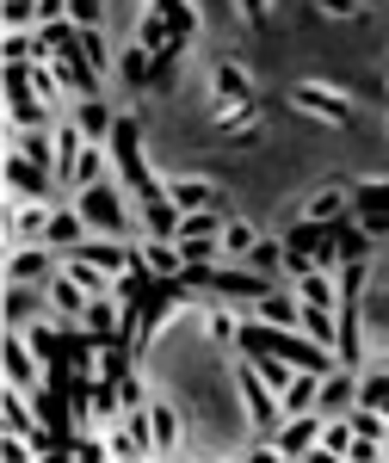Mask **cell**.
Listing matches in <instances>:
<instances>
[{
	"mask_svg": "<svg viewBox=\"0 0 389 463\" xmlns=\"http://www.w3.org/2000/svg\"><path fill=\"white\" fill-rule=\"evenodd\" d=\"M0 56H6V62H32V56H37V37H25V32H6Z\"/></svg>",
	"mask_w": 389,
	"mask_h": 463,
	"instance_id": "e575fe53",
	"label": "cell"
},
{
	"mask_svg": "<svg viewBox=\"0 0 389 463\" xmlns=\"http://www.w3.org/2000/svg\"><path fill=\"white\" fill-rule=\"evenodd\" d=\"M111 458H142V451H155V420H148V408H130V420L106 439Z\"/></svg>",
	"mask_w": 389,
	"mask_h": 463,
	"instance_id": "ba28073f",
	"label": "cell"
},
{
	"mask_svg": "<svg viewBox=\"0 0 389 463\" xmlns=\"http://www.w3.org/2000/svg\"><path fill=\"white\" fill-rule=\"evenodd\" d=\"M290 106H303L309 118H327V124H346V118H353V106H346L340 93L316 87V80H309V87H297V93H290Z\"/></svg>",
	"mask_w": 389,
	"mask_h": 463,
	"instance_id": "30bf717a",
	"label": "cell"
},
{
	"mask_svg": "<svg viewBox=\"0 0 389 463\" xmlns=\"http://www.w3.org/2000/svg\"><path fill=\"white\" fill-rule=\"evenodd\" d=\"M235 390H242V402H248V420H253L260 432H272V427L284 420L279 390H272V383H266V377L253 371V358H242V364H235Z\"/></svg>",
	"mask_w": 389,
	"mask_h": 463,
	"instance_id": "7a4b0ae2",
	"label": "cell"
},
{
	"mask_svg": "<svg viewBox=\"0 0 389 463\" xmlns=\"http://www.w3.org/2000/svg\"><path fill=\"white\" fill-rule=\"evenodd\" d=\"M316 395H321V377L316 371H297V377H290V383H284V414H309V408H316Z\"/></svg>",
	"mask_w": 389,
	"mask_h": 463,
	"instance_id": "ac0fdd59",
	"label": "cell"
},
{
	"mask_svg": "<svg viewBox=\"0 0 389 463\" xmlns=\"http://www.w3.org/2000/svg\"><path fill=\"white\" fill-rule=\"evenodd\" d=\"M62 56V50H56ZM69 56H81V62H93V69H106V43H100V32H81L69 43Z\"/></svg>",
	"mask_w": 389,
	"mask_h": 463,
	"instance_id": "f546056e",
	"label": "cell"
},
{
	"mask_svg": "<svg viewBox=\"0 0 389 463\" xmlns=\"http://www.w3.org/2000/svg\"><path fill=\"white\" fill-rule=\"evenodd\" d=\"M155 13H167V32L174 37H185V43L198 37V13H192L185 0H155Z\"/></svg>",
	"mask_w": 389,
	"mask_h": 463,
	"instance_id": "d4e9b609",
	"label": "cell"
},
{
	"mask_svg": "<svg viewBox=\"0 0 389 463\" xmlns=\"http://www.w3.org/2000/svg\"><path fill=\"white\" fill-rule=\"evenodd\" d=\"M346 198H353V192H334V185H327L316 204H309V216H316V222H334V216L346 211Z\"/></svg>",
	"mask_w": 389,
	"mask_h": 463,
	"instance_id": "d6a6232c",
	"label": "cell"
},
{
	"mask_svg": "<svg viewBox=\"0 0 389 463\" xmlns=\"http://www.w3.org/2000/svg\"><path fill=\"white\" fill-rule=\"evenodd\" d=\"M321 235H327V222H316V216H303V222H290L284 229V253H316Z\"/></svg>",
	"mask_w": 389,
	"mask_h": 463,
	"instance_id": "603a6c76",
	"label": "cell"
},
{
	"mask_svg": "<svg viewBox=\"0 0 389 463\" xmlns=\"http://www.w3.org/2000/svg\"><path fill=\"white\" fill-rule=\"evenodd\" d=\"M74 211L87 216V229H100L111 241H124V229H130V216H124V198L111 192L106 179H93V185H81V198H74Z\"/></svg>",
	"mask_w": 389,
	"mask_h": 463,
	"instance_id": "6da1fadb",
	"label": "cell"
},
{
	"mask_svg": "<svg viewBox=\"0 0 389 463\" xmlns=\"http://www.w3.org/2000/svg\"><path fill=\"white\" fill-rule=\"evenodd\" d=\"M321 427H327V420H321L316 408H309V414H284V420H279V445H272V451H279V458H309V451L321 445Z\"/></svg>",
	"mask_w": 389,
	"mask_h": 463,
	"instance_id": "3957f363",
	"label": "cell"
},
{
	"mask_svg": "<svg viewBox=\"0 0 389 463\" xmlns=\"http://www.w3.org/2000/svg\"><path fill=\"white\" fill-rule=\"evenodd\" d=\"M148 420H155V451H167L179 439V427H174V408H148Z\"/></svg>",
	"mask_w": 389,
	"mask_h": 463,
	"instance_id": "836d02e7",
	"label": "cell"
},
{
	"mask_svg": "<svg viewBox=\"0 0 389 463\" xmlns=\"http://www.w3.org/2000/svg\"><path fill=\"white\" fill-rule=\"evenodd\" d=\"M167 198L179 204V216H192V211H216V185H211V179H174V185H167Z\"/></svg>",
	"mask_w": 389,
	"mask_h": 463,
	"instance_id": "5bb4252c",
	"label": "cell"
},
{
	"mask_svg": "<svg viewBox=\"0 0 389 463\" xmlns=\"http://www.w3.org/2000/svg\"><path fill=\"white\" fill-rule=\"evenodd\" d=\"M69 19L81 32H100V0H69Z\"/></svg>",
	"mask_w": 389,
	"mask_h": 463,
	"instance_id": "74e56055",
	"label": "cell"
},
{
	"mask_svg": "<svg viewBox=\"0 0 389 463\" xmlns=\"http://www.w3.org/2000/svg\"><path fill=\"white\" fill-rule=\"evenodd\" d=\"M25 155H32V161H43V167H56V143H50V137H43V130H32V137H25Z\"/></svg>",
	"mask_w": 389,
	"mask_h": 463,
	"instance_id": "f35d334b",
	"label": "cell"
},
{
	"mask_svg": "<svg viewBox=\"0 0 389 463\" xmlns=\"http://www.w3.org/2000/svg\"><path fill=\"white\" fill-rule=\"evenodd\" d=\"M118 402H124V414H130V408H142V383H137V371H130V377L118 383Z\"/></svg>",
	"mask_w": 389,
	"mask_h": 463,
	"instance_id": "ab89813d",
	"label": "cell"
},
{
	"mask_svg": "<svg viewBox=\"0 0 389 463\" xmlns=\"http://www.w3.org/2000/svg\"><path fill=\"white\" fill-rule=\"evenodd\" d=\"M253 241H260V235H253L248 222H223V253H235V260H242Z\"/></svg>",
	"mask_w": 389,
	"mask_h": 463,
	"instance_id": "1f68e13d",
	"label": "cell"
},
{
	"mask_svg": "<svg viewBox=\"0 0 389 463\" xmlns=\"http://www.w3.org/2000/svg\"><path fill=\"white\" fill-rule=\"evenodd\" d=\"M74 124L100 143V137H111V130H118V111H106V99H100V93H87V99H81V111H74Z\"/></svg>",
	"mask_w": 389,
	"mask_h": 463,
	"instance_id": "e0dca14e",
	"label": "cell"
},
{
	"mask_svg": "<svg viewBox=\"0 0 389 463\" xmlns=\"http://www.w3.org/2000/svg\"><path fill=\"white\" fill-rule=\"evenodd\" d=\"M353 402H358V383H353V371H346V364L321 377V395H316V414H321V420H340V414H353Z\"/></svg>",
	"mask_w": 389,
	"mask_h": 463,
	"instance_id": "52a82bcc",
	"label": "cell"
},
{
	"mask_svg": "<svg viewBox=\"0 0 389 463\" xmlns=\"http://www.w3.org/2000/svg\"><path fill=\"white\" fill-rule=\"evenodd\" d=\"M216 93H223V99H235L242 111L253 106V80H248L242 69H216Z\"/></svg>",
	"mask_w": 389,
	"mask_h": 463,
	"instance_id": "484cf974",
	"label": "cell"
},
{
	"mask_svg": "<svg viewBox=\"0 0 389 463\" xmlns=\"http://www.w3.org/2000/svg\"><path fill=\"white\" fill-rule=\"evenodd\" d=\"M346 445H353V420H346V414H340V420H327V427H321V458H346Z\"/></svg>",
	"mask_w": 389,
	"mask_h": 463,
	"instance_id": "4316f807",
	"label": "cell"
},
{
	"mask_svg": "<svg viewBox=\"0 0 389 463\" xmlns=\"http://www.w3.org/2000/svg\"><path fill=\"white\" fill-rule=\"evenodd\" d=\"M242 13H248V25H260V32H266V0H242Z\"/></svg>",
	"mask_w": 389,
	"mask_h": 463,
	"instance_id": "f6af8a7d",
	"label": "cell"
},
{
	"mask_svg": "<svg viewBox=\"0 0 389 463\" xmlns=\"http://www.w3.org/2000/svg\"><path fill=\"white\" fill-rule=\"evenodd\" d=\"M148 62H155V50H130L124 56V80L130 87H148Z\"/></svg>",
	"mask_w": 389,
	"mask_h": 463,
	"instance_id": "8d00e7d4",
	"label": "cell"
},
{
	"mask_svg": "<svg viewBox=\"0 0 389 463\" xmlns=\"http://www.w3.org/2000/svg\"><path fill=\"white\" fill-rule=\"evenodd\" d=\"M142 50H161V43H167V37H174V32H167V13H148V19H142Z\"/></svg>",
	"mask_w": 389,
	"mask_h": 463,
	"instance_id": "d590c367",
	"label": "cell"
},
{
	"mask_svg": "<svg viewBox=\"0 0 389 463\" xmlns=\"http://www.w3.org/2000/svg\"><path fill=\"white\" fill-rule=\"evenodd\" d=\"M346 211H353L371 235H384V229H389V179H365V185H353Z\"/></svg>",
	"mask_w": 389,
	"mask_h": 463,
	"instance_id": "5b68a950",
	"label": "cell"
},
{
	"mask_svg": "<svg viewBox=\"0 0 389 463\" xmlns=\"http://www.w3.org/2000/svg\"><path fill=\"white\" fill-rule=\"evenodd\" d=\"M6 285H50V253L19 248L13 260H6Z\"/></svg>",
	"mask_w": 389,
	"mask_h": 463,
	"instance_id": "4fadbf2b",
	"label": "cell"
},
{
	"mask_svg": "<svg viewBox=\"0 0 389 463\" xmlns=\"http://www.w3.org/2000/svg\"><path fill=\"white\" fill-rule=\"evenodd\" d=\"M242 260H248L253 272H266V279H272V272L284 266V241H253V248L242 253Z\"/></svg>",
	"mask_w": 389,
	"mask_h": 463,
	"instance_id": "83f0119b",
	"label": "cell"
},
{
	"mask_svg": "<svg viewBox=\"0 0 389 463\" xmlns=\"http://www.w3.org/2000/svg\"><path fill=\"white\" fill-rule=\"evenodd\" d=\"M87 241V216L81 211H56L50 229H43V248H81Z\"/></svg>",
	"mask_w": 389,
	"mask_h": 463,
	"instance_id": "9a60e30c",
	"label": "cell"
},
{
	"mask_svg": "<svg viewBox=\"0 0 389 463\" xmlns=\"http://www.w3.org/2000/svg\"><path fill=\"white\" fill-rule=\"evenodd\" d=\"M297 327H303L309 340H321V346H334V340H340V321H334V309H321V303H303Z\"/></svg>",
	"mask_w": 389,
	"mask_h": 463,
	"instance_id": "ffe728a7",
	"label": "cell"
},
{
	"mask_svg": "<svg viewBox=\"0 0 389 463\" xmlns=\"http://www.w3.org/2000/svg\"><path fill=\"white\" fill-rule=\"evenodd\" d=\"M346 458H365V463H371V458H384V445H377V439H358V432H353V445H346Z\"/></svg>",
	"mask_w": 389,
	"mask_h": 463,
	"instance_id": "b9f144b4",
	"label": "cell"
},
{
	"mask_svg": "<svg viewBox=\"0 0 389 463\" xmlns=\"http://www.w3.org/2000/svg\"><path fill=\"white\" fill-rule=\"evenodd\" d=\"M56 74H62V87H74V93H100V69L93 62H81V56H56Z\"/></svg>",
	"mask_w": 389,
	"mask_h": 463,
	"instance_id": "d6986e66",
	"label": "cell"
},
{
	"mask_svg": "<svg viewBox=\"0 0 389 463\" xmlns=\"http://www.w3.org/2000/svg\"><path fill=\"white\" fill-rule=\"evenodd\" d=\"M327 248L340 253V266H346V260H365V253H371V229H365L353 211H340L327 222Z\"/></svg>",
	"mask_w": 389,
	"mask_h": 463,
	"instance_id": "9c48e42d",
	"label": "cell"
},
{
	"mask_svg": "<svg viewBox=\"0 0 389 463\" xmlns=\"http://www.w3.org/2000/svg\"><path fill=\"white\" fill-rule=\"evenodd\" d=\"M358 402H365V408H377V414L389 420V371H377V377H365V383H358Z\"/></svg>",
	"mask_w": 389,
	"mask_h": 463,
	"instance_id": "f1b7e54d",
	"label": "cell"
},
{
	"mask_svg": "<svg viewBox=\"0 0 389 463\" xmlns=\"http://www.w3.org/2000/svg\"><path fill=\"white\" fill-rule=\"evenodd\" d=\"M260 321H279V327H297V316H303V297H279V290H266L260 303Z\"/></svg>",
	"mask_w": 389,
	"mask_h": 463,
	"instance_id": "7402d4cb",
	"label": "cell"
},
{
	"mask_svg": "<svg viewBox=\"0 0 389 463\" xmlns=\"http://www.w3.org/2000/svg\"><path fill=\"white\" fill-rule=\"evenodd\" d=\"M74 458H81V463H100V458H111V445H93V439H74Z\"/></svg>",
	"mask_w": 389,
	"mask_h": 463,
	"instance_id": "60d3db41",
	"label": "cell"
},
{
	"mask_svg": "<svg viewBox=\"0 0 389 463\" xmlns=\"http://www.w3.org/2000/svg\"><path fill=\"white\" fill-rule=\"evenodd\" d=\"M235 327H242V321H229V316H211V340H216V346H229V340H235Z\"/></svg>",
	"mask_w": 389,
	"mask_h": 463,
	"instance_id": "7bdbcfd3",
	"label": "cell"
},
{
	"mask_svg": "<svg viewBox=\"0 0 389 463\" xmlns=\"http://www.w3.org/2000/svg\"><path fill=\"white\" fill-rule=\"evenodd\" d=\"M327 19H358V0H321Z\"/></svg>",
	"mask_w": 389,
	"mask_h": 463,
	"instance_id": "ee69618b",
	"label": "cell"
},
{
	"mask_svg": "<svg viewBox=\"0 0 389 463\" xmlns=\"http://www.w3.org/2000/svg\"><path fill=\"white\" fill-rule=\"evenodd\" d=\"M50 303L62 309V321H81V316H87V303H93V290L81 285L74 272H62V279H50Z\"/></svg>",
	"mask_w": 389,
	"mask_h": 463,
	"instance_id": "8fae6325",
	"label": "cell"
},
{
	"mask_svg": "<svg viewBox=\"0 0 389 463\" xmlns=\"http://www.w3.org/2000/svg\"><path fill=\"white\" fill-rule=\"evenodd\" d=\"M43 303H50V297H37V285H6V327L43 321Z\"/></svg>",
	"mask_w": 389,
	"mask_h": 463,
	"instance_id": "7c38bea8",
	"label": "cell"
},
{
	"mask_svg": "<svg viewBox=\"0 0 389 463\" xmlns=\"http://www.w3.org/2000/svg\"><path fill=\"white\" fill-rule=\"evenodd\" d=\"M179 56H185V37H167V43L155 50V62H148V87H174Z\"/></svg>",
	"mask_w": 389,
	"mask_h": 463,
	"instance_id": "44dd1931",
	"label": "cell"
},
{
	"mask_svg": "<svg viewBox=\"0 0 389 463\" xmlns=\"http://www.w3.org/2000/svg\"><path fill=\"white\" fill-rule=\"evenodd\" d=\"M0 371L13 390H37V346L19 340V327H6V340H0Z\"/></svg>",
	"mask_w": 389,
	"mask_h": 463,
	"instance_id": "277c9868",
	"label": "cell"
},
{
	"mask_svg": "<svg viewBox=\"0 0 389 463\" xmlns=\"http://www.w3.org/2000/svg\"><path fill=\"white\" fill-rule=\"evenodd\" d=\"M50 216H56V211H43V198H37V204H25V211L13 216V241H43Z\"/></svg>",
	"mask_w": 389,
	"mask_h": 463,
	"instance_id": "cb8c5ba5",
	"label": "cell"
},
{
	"mask_svg": "<svg viewBox=\"0 0 389 463\" xmlns=\"http://www.w3.org/2000/svg\"><path fill=\"white\" fill-rule=\"evenodd\" d=\"M0 13H6V32H32V19H43V13H37V0H6Z\"/></svg>",
	"mask_w": 389,
	"mask_h": 463,
	"instance_id": "4dcf8cb0",
	"label": "cell"
},
{
	"mask_svg": "<svg viewBox=\"0 0 389 463\" xmlns=\"http://www.w3.org/2000/svg\"><path fill=\"white\" fill-rule=\"evenodd\" d=\"M81 327H87V334H100V340H111V334L124 327V309L111 303V290H106V297H93V303H87V316H81Z\"/></svg>",
	"mask_w": 389,
	"mask_h": 463,
	"instance_id": "2e32d148",
	"label": "cell"
},
{
	"mask_svg": "<svg viewBox=\"0 0 389 463\" xmlns=\"http://www.w3.org/2000/svg\"><path fill=\"white\" fill-rule=\"evenodd\" d=\"M6 192H13V198H43V192H50V167L32 161L25 148H13V155H6Z\"/></svg>",
	"mask_w": 389,
	"mask_h": 463,
	"instance_id": "8992f818",
	"label": "cell"
}]
</instances>
